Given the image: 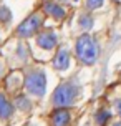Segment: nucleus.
Segmentation results:
<instances>
[{
  "instance_id": "f8f14e48",
  "label": "nucleus",
  "mask_w": 121,
  "mask_h": 126,
  "mask_svg": "<svg viewBox=\"0 0 121 126\" xmlns=\"http://www.w3.org/2000/svg\"><path fill=\"white\" fill-rule=\"evenodd\" d=\"M80 25H81V28H85V30H90V28L93 27V20H91V17L83 15L81 18H80Z\"/></svg>"
},
{
  "instance_id": "1a4fd4ad",
  "label": "nucleus",
  "mask_w": 121,
  "mask_h": 126,
  "mask_svg": "<svg viewBox=\"0 0 121 126\" xmlns=\"http://www.w3.org/2000/svg\"><path fill=\"white\" fill-rule=\"evenodd\" d=\"M13 113L12 103L7 100L3 94H0V120H8Z\"/></svg>"
},
{
  "instance_id": "f3484780",
  "label": "nucleus",
  "mask_w": 121,
  "mask_h": 126,
  "mask_svg": "<svg viewBox=\"0 0 121 126\" xmlns=\"http://www.w3.org/2000/svg\"><path fill=\"white\" fill-rule=\"evenodd\" d=\"M113 126H121V121H118V123H115Z\"/></svg>"
},
{
  "instance_id": "9b49d317",
  "label": "nucleus",
  "mask_w": 121,
  "mask_h": 126,
  "mask_svg": "<svg viewBox=\"0 0 121 126\" xmlns=\"http://www.w3.org/2000/svg\"><path fill=\"white\" fill-rule=\"evenodd\" d=\"M17 106H18L22 111H30V110H32V103L27 100L25 96H18V98H17Z\"/></svg>"
},
{
  "instance_id": "2eb2a0df",
  "label": "nucleus",
  "mask_w": 121,
  "mask_h": 126,
  "mask_svg": "<svg viewBox=\"0 0 121 126\" xmlns=\"http://www.w3.org/2000/svg\"><path fill=\"white\" fill-rule=\"evenodd\" d=\"M115 106H116V110H118V114L121 116V100H116L115 101Z\"/></svg>"
},
{
  "instance_id": "9d476101",
  "label": "nucleus",
  "mask_w": 121,
  "mask_h": 126,
  "mask_svg": "<svg viewBox=\"0 0 121 126\" xmlns=\"http://www.w3.org/2000/svg\"><path fill=\"white\" fill-rule=\"evenodd\" d=\"M109 118H111V113H109L108 110H100V111L96 113V116H95L96 123H98L100 126H103L105 123H106V121L109 120Z\"/></svg>"
},
{
  "instance_id": "dca6fc26",
  "label": "nucleus",
  "mask_w": 121,
  "mask_h": 126,
  "mask_svg": "<svg viewBox=\"0 0 121 126\" xmlns=\"http://www.w3.org/2000/svg\"><path fill=\"white\" fill-rule=\"evenodd\" d=\"M2 70H3V65H2V62H0V75H2Z\"/></svg>"
},
{
  "instance_id": "7ed1b4c3",
  "label": "nucleus",
  "mask_w": 121,
  "mask_h": 126,
  "mask_svg": "<svg viewBox=\"0 0 121 126\" xmlns=\"http://www.w3.org/2000/svg\"><path fill=\"white\" fill-rule=\"evenodd\" d=\"M25 88L33 96H43L46 91V78L43 70H33L25 75Z\"/></svg>"
},
{
  "instance_id": "ddd939ff",
  "label": "nucleus",
  "mask_w": 121,
  "mask_h": 126,
  "mask_svg": "<svg viewBox=\"0 0 121 126\" xmlns=\"http://www.w3.org/2000/svg\"><path fill=\"white\" fill-rule=\"evenodd\" d=\"M10 18H12V13H10V10H8L7 7H0V22L7 23Z\"/></svg>"
},
{
  "instance_id": "423d86ee",
  "label": "nucleus",
  "mask_w": 121,
  "mask_h": 126,
  "mask_svg": "<svg viewBox=\"0 0 121 126\" xmlns=\"http://www.w3.org/2000/svg\"><path fill=\"white\" fill-rule=\"evenodd\" d=\"M70 65V53L66 48H60L58 53L53 58V68L55 70H65Z\"/></svg>"
},
{
  "instance_id": "20e7f679",
  "label": "nucleus",
  "mask_w": 121,
  "mask_h": 126,
  "mask_svg": "<svg viewBox=\"0 0 121 126\" xmlns=\"http://www.w3.org/2000/svg\"><path fill=\"white\" fill-rule=\"evenodd\" d=\"M43 13L42 12H35L32 13L28 18H25V22H22L17 28V35L20 38H30L35 33H38V30L43 25Z\"/></svg>"
},
{
  "instance_id": "4468645a",
  "label": "nucleus",
  "mask_w": 121,
  "mask_h": 126,
  "mask_svg": "<svg viewBox=\"0 0 121 126\" xmlns=\"http://www.w3.org/2000/svg\"><path fill=\"white\" fill-rule=\"evenodd\" d=\"M85 3H86L88 10H96V8H100L103 5V0H86Z\"/></svg>"
},
{
  "instance_id": "0eeeda50",
  "label": "nucleus",
  "mask_w": 121,
  "mask_h": 126,
  "mask_svg": "<svg viewBox=\"0 0 121 126\" xmlns=\"http://www.w3.org/2000/svg\"><path fill=\"white\" fill-rule=\"evenodd\" d=\"M51 123H53V126H68L70 113L65 108H58V110H55V113L51 114Z\"/></svg>"
},
{
  "instance_id": "6e6552de",
  "label": "nucleus",
  "mask_w": 121,
  "mask_h": 126,
  "mask_svg": "<svg viewBox=\"0 0 121 126\" xmlns=\"http://www.w3.org/2000/svg\"><path fill=\"white\" fill-rule=\"evenodd\" d=\"M43 12L48 13V15H51L53 18H57V20H61L65 17V13H66L65 8H61L58 3H51V2H48V3L43 5Z\"/></svg>"
},
{
  "instance_id": "39448f33",
  "label": "nucleus",
  "mask_w": 121,
  "mask_h": 126,
  "mask_svg": "<svg viewBox=\"0 0 121 126\" xmlns=\"http://www.w3.org/2000/svg\"><path fill=\"white\" fill-rule=\"evenodd\" d=\"M57 42H58V38L55 35V32H51V30L40 32L38 35H37V45H38L40 48H43V50L55 48L57 47Z\"/></svg>"
},
{
  "instance_id": "f03ea898",
  "label": "nucleus",
  "mask_w": 121,
  "mask_h": 126,
  "mask_svg": "<svg viewBox=\"0 0 121 126\" xmlns=\"http://www.w3.org/2000/svg\"><path fill=\"white\" fill-rule=\"evenodd\" d=\"M80 98V88L73 83H61L51 96V103L57 108H66L71 106L75 101Z\"/></svg>"
},
{
  "instance_id": "f257e3e1",
  "label": "nucleus",
  "mask_w": 121,
  "mask_h": 126,
  "mask_svg": "<svg viewBox=\"0 0 121 126\" xmlns=\"http://www.w3.org/2000/svg\"><path fill=\"white\" fill-rule=\"evenodd\" d=\"M75 50H76L78 60L81 63H85V65H95L98 62L100 47H98V42L88 33H83L81 37H78Z\"/></svg>"
}]
</instances>
